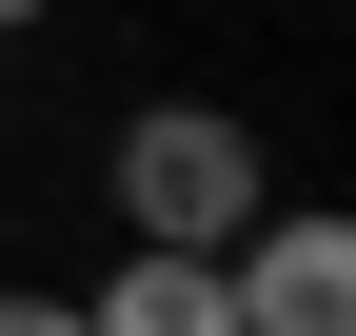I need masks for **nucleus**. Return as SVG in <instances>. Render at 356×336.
I'll return each instance as SVG.
<instances>
[{"label":"nucleus","instance_id":"obj_1","mask_svg":"<svg viewBox=\"0 0 356 336\" xmlns=\"http://www.w3.org/2000/svg\"><path fill=\"white\" fill-rule=\"evenodd\" d=\"M257 218H277V178H257V139H238L218 99L119 119V237H139V258H238Z\"/></svg>","mask_w":356,"mask_h":336},{"label":"nucleus","instance_id":"obj_2","mask_svg":"<svg viewBox=\"0 0 356 336\" xmlns=\"http://www.w3.org/2000/svg\"><path fill=\"white\" fill-rule=\"evenodd\" d=\"M218 297H238V336H356V218H257Z\"/></svg>","mask_w":356,"mask_h":336},{"label":"nucleus","instance_id":"obj_3","mask_svg":"<svg viewBox=\"0 0 356 336\" xmlns=\"http://www.w3.org/2000/svg\"><path fill=\"white\" fill-rule=\"evenodd\" d=\"M79 336H238V297H218V258H139L119 237V277L79 297Z\"/></svg>","mask_w":356,"mask_h":336},{"label":"nucleus","instance_id":"obj_4","mask_svg":"<svg viewBox=\"0 0 356 336\" xmlns=\"http://www.w3.org/2000/svg\"><path fill=\"white\" fill-rule=\"evenodd\" d=\"M0 336H79V297H0Z\"/></svg>","mask_w":356,"mask_h":336},{"label":"nucleus","instance_id":"obj_5","mask_svg":"<svg viewBox=\"0 0 356 336\" xmlns=\"http://www.w3.org/2000/svg\"><path fill=\"white\" fill-rule=\"evenodd\" d=\"M0 20H60V0H0Z\"/></svg>","mask_w":356,"mask_h":336}]
</instances>
